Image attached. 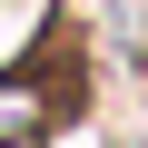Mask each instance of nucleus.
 Segmentation results:
<instances>
[{"label":"nucleus","instance_id":"obj_1","mask_svg":"<svg viewBox=\"0 0 148 148\" xmlns=\"http://www.w3.org/2000/svg\"><path fill=\"white\" fill-rule=\"evenodd\" d=\"M40 128H49L40 69H10V79H0V148H20V138H40Z\"/></svg>","mask_w":148,"mask_h":148}]
</instances>
